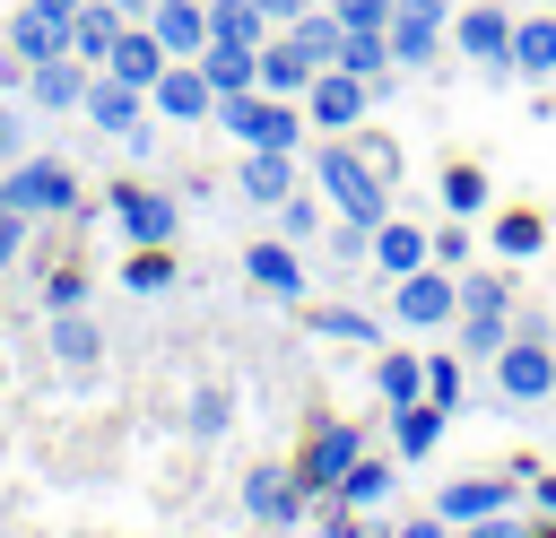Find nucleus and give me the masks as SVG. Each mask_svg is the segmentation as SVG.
<instances>
[{"label":"nucleus","mask_w":556,"mask_h":538,"mask_svg":"<svg viewBox=\"0 0 556 538\" xmlns=\"http://www.w3.org/2000/svg\"><path fill=\"white\" fill-rule=\"evenodd\" d=\"M122 26H130V17H122V9H113V0H87V9H78V17H70V52H78V61H87V69H104V52H113V43H122Z\"/></svg>","instance_id":"nucleus-27"},{"label":"nucleus","mask_w":556,"mask_h":538,"mask_svg":"<svg viewBox=\"0 0 556 538\" xmlns=\"http://www.w3.org/2000/svg\"><path fill=\"white\" fill-rule=\"evenodd\" d=\"M391 17H426V26H452V0H391Z\"/></svg>","instance_id":"nucleus-46"},{"label":"nucleus","mask_w":556,"mask_h":538,"mask_svg":"<svg viewBox=\"0 0 556 538\" xmlns=\"http://www.w3.org/2000/svg\"><path fill=\"white\" fill-rule=\"evenodd\" d=\"M486 382H495L504 417H521V408H547V399H556V338H547V330H513V338L495 347Z\"/></svg>","instance_id":"nucleus-2"},{"label":"nucleus","mask_w":556,"mask_h":538,"mask_svg":"<svg viewBox=\"0 0 556 538\" xmlns=\"http://www.w3.org/2000/svg\"><path fill=\"white\" fill-rule=\"evenodd\" d=\"M148 26H156V43H165L174 61H200V43H208V0H148Z\"/></svg>","instance_id":"nucleus-21"},{"label":"nucleus","mask_w":556,"mask_h":538,"mask_svg":"<svg viewBox=\"0 0 556 538\" xmlns=\"http://www.w3.org/2000/svg\"><path fill=\"white\" fill-rule=\"evenodd\" d=\"M391 538H452V521H443V512H417V521H400Z\"/></svg>","instance_id":"nucleus-48"},{"label":"nucleus","mask_w":556,"mask_h":538,"mask_svg":"<svg viewBox=\"0 0 556 538\" xmlns=\"http://www.w3.org/2000/svg\"><path fill=\"white\" fill-rule=\"evenodd\" d=\"M530 486V460H504V469H478V477H452L434 495V512L460 529V521H486V512H513V495Z\"/></svg>","instance_id":"nucleus-8"},{"label":"nucleus","mask_w":556,"mask_h":538,"mask_svg":"<svg viewBox=\"0 0 556 538\" xmlns=\"http://www.w3.org/2000/svg\"><path fill=\"white\" fill-rule=\"evenodd\" d=\"M87 295H96V278H87L78 260H61V269L43 278V295H35V304H43V321H52V312H87Z\"/></svg>","instance_id":"nucleus-37"},{"label":"nucleus","mask_w":556,"mask_h":538,"mask_svg":"<svg viewBox=\"0 0 556 538\" xmlns=\"http://www.w3.org/2000/svg\"><path fill=\"white\" fill-rule=\"evenodd\" d=\"M313 191H321L339 217H356V226H382V217H391V182H382V174L356 156V139H339V130L313 148Z\"/></svg>","instance_id":"nucleus-1"},{"label":"nucleus","mask_w":556,"mask_h":538,"mask_svg":"<svg viewBox=\"0 0 556 538\" xmlns=\"http://www.w3.org/2000/svg\"><path fill=\"white\" fill-rule=\"evenodd\" d=\"M434 200H443L452 217H486V165H478V156H443Z\"/></svg>","instance_id":"nucleus-28"},{"label":"nucleus","mask_w":556,"mask_h":538,"mask_svg":"<svg viewBox=\"0 0 556 538\" xmlns=\"http://www.w3.org/2000/svg\"><path fill=\"white\" fill-rule=\"evenodd\" d=\"M304 503H313V495L295 486V469H278V460L243 469V521H261V529H295Z\"/></svg>","instance_id":"nucleus-12"},{"label":"nucleus","mask_w":556,"mask_h":538,"mask_svg":"<svg viewBox=\"0 0 556 538\" xmlns=\"http://www.w3.org/2000/svg\"><path fill=\"white\" fill-rule=\"evenodd\" d=\"M452 538H521V529H513V521H504V512H486V521H460V529H452Z\"/></svg>","instance_id":"nucleus-49"},{"label":"nucleus","mask_w":556,"mask_h":538,"mask_svg":"<svg viewBox=\"0 0 556 538\" xmlns=\"http://www.w3.org/2000/svg\"><path fill=\"white\" fill-rule=\"evenodd\" d=\"M87 78H96V69H87L78 52L35 61V69H26V113H78V104H87Z\"/></svg>","instance_id":"nucleus-16"},{"label":"nucleus","mask_w":556,"mask_h":538,"mask_svg":"<svg viewBox=\"0 0 556 538\" xmlns=\"http://www.w3.org/2000/svg\"><path fill=\"white\" fill-rule=\"evenodd\" d=\"M78 113H87L96 130H113V139H130L139 156L156 148V130H148V95H139V87H122V78H104V69L87 78V104H78Z\"/></svg>","instance_id":"nucleus-11"},{"label":"nucleus","mask_w":556,"mask_h":538,"mask_svg":"<svg viewBox=\"0 0 556 538\" xmlns=\"http://www.w3.org/2000/svg\"><path fill=\"white\" fill-rule=\"evenodd\" d=\"M374 399H382V408L426 399V356H417V347H382V356H374Z\"/></svg>","instance_id":"nucleus-30"},{"label":"nucleus","mask_w":556,"mask_h":538,"mask_svg":"<svg viewBox=\"0 0 556 538\" xmlns=\"http://www.w3.org/2000/svg\"><path fill=\"white\" fill-rule=\"evenodd\" d=\"M26 156V95H0V165Z\"/></svg>","instance_id":"nucleus-43"},{"label":"nucleus","mask_w":556,"mask_h":538,"mask_svg":"<svg viewBox=\"0 0 556 538\" xmlns=\"http://www.w3.org/2000/svg\"><path fill=\"white\" fill-rule=\"evenodd\" d=\"M426 260H434V226H417V217H382L374 226V269L382 278H408Z\"/></svg>","instance_id":"nucleus-19"},{"label":"nucleus","mask_w":556,"mask_h":538,"mask_svg":"<svg viewBox=\"0 0 556 538\" xmlns=\"http://www.w3.org/2000/svg\"><path fill=\"white\" fill-rule=\"evenodd\" d=\"M252 9H261V17H269V26H295V17H304V9H313V0H252Z\"/></svg>","instance_id":"nucleus-50"},{"label":"nucleus","mask_w":556,"mask_h":538,"mask_svg":"<svg viewBox=\"0 0 556 538\" xmlns=\"http://www.w3.org/2000/svg\"><path fill=\"white\" fill-rule=\"evenodd\" d=\"M521 495H530V503L556 521V469H530V486H521Z\"/></svg>","instance_id":"nucleus-47"},{"label":"nucleus","mask_w":556,"mask_h":538,"mask_svg":"<svg viewBox=\"0 0 556 538\" xmlns=\"http://www.w3.org/2000/svg\"><path fill=\"white\" fill-rule=\"evenodd\" d=\"M434 260H443V269H469V260H478V243H469V217L434 226Z\"/></svg>","instance_id":"nucleus-42"},{"label":"nucleus","mask_w":556,"mask_h":538,"mask_svg":"<svg viewBox=\"0 0 556 538\" xmlns=\"http://www.w3.org/2000/svg\"><path fill=\"white\" fill-rule=\"evenodd\" d=\"M426 399H443V408H460V399H469V373H460V356H426Z\"/></svg>","instance_id":"nucleus-40"},{"label":"nucleus","mask_w":556,"mask_h":538,"mask_svg":"<svg viewBox=\"0 0 556 538\" xmlns=\"http://www.w3.org/2000/svg\"><path fill=\"white\" fill-rule=\"evenodd\" d=\"M348 139H356V156H365V165H374V174H382V182H400V148H391V139H382V130H365V121H356V130H348Z\"/></svg>","instance_id":"nucleus-41"},{"label":"nucleus","mask_w":556,"mask_h":538,"mask_svg":"<svg viewBox=\"0 0 556 538\" xmlns=\"http://www.w3.org/2000/svg\"><path fill=\"white\" fill-rule=\"evenodd\" d=\"M104 217L122 226V243H174L182 234V200L174 191H148V182H113L104 191Z\"/></svg>","instance_id":"nucleus-7"},{"label":"nucleus","mask_w":556,"mask_h":538,"mask_svg":"<svg viewBox=\"0 0 556 538\" xmlns=\"http://www.w3.org/2000/svg\"><path fill=\"white\" fill-rule=\"evenodd\" d=\"M321 208H330V200L287 191V200H278V234H287V243H313V234H321Z\"/></svg>","instance_id":"nucleus-39"},{"label":"nucleus","mask_w":556,"mask_h":538,"mask_svg":"<svg viewBox=\"0 0 556 538\" xmlns=\"http://www.w3.org/2000/svg\"><path fill=\"white\" fill-rule=\"evenodd\" d=\"M391 61H400V69L443 61V26H426V17H391Z\"/></svg>","instance_id":"nucleus-35"},{"label":"nucleus","mask_w":556,"mask_h":538,"mask_svg":"<svg viewBox=\"0 0 556 538\" xmlns=\"http://www.w3.org/2000/svg\"><path fill=\"white\" fill-rule=\"evenodd\" d=\"M321 9H339V26H382L391 35V0H321Z\"/></svg>","instance_id":"nucleus-45"},{"label":"nucleus","mask_w":556,"mask_h":538,"mask_svg":"<svg viewBox=\"0 0 556 538\" xmlns=\"http://www.w3.org/2000/svg\"><path fill=\"white\" fill-rule=\"evenodd\" d=\"M35 9H43V17H61V26H70V17H78V9H87V0H35Z\"/></svg>","instance_id":"nucleus-51"},{"label":"nucleus","mask_w":556,"mask_h":538,"mask_svg":"<svg viewBox=\"0 0 556 538\" xmlns=\"http://www.w3.org/2000/svg\"><path fill=\"white\" fill-rule=\"evenodd\" d=\"M226 425H235V390H226V382H200V390L182 399V434H191V443H226Z\"/></svg>","instance_id":"nucleus-32"},{"label":"nucleus","mask_w":556,"mask_h":538,"mask_svg":"<svg viewBox=\"0 0 556 538\" xmlns=\"http://www.w3.org/2000/svg\"><path fill=\"white\" fill-rule=\"evenodd\" d=\"M356 451H365V425H348V417H313L287 469H295V486H304V495H330V486L348 477V460H356Z\"/></svg>","instance_id":"nucleus-5"},{"label":"nucleus","mask_w":556,"mask_h":538,"mask_svg":"<svg viewBox=\"0 0 556 538\" xmlns=\"http://www.w3.org/2000/svg\"><path fill=\"white\" fill-rule=\"evenodd\" d=\"M0 191H9L26 217H70V208H78V174H70V156H43V148H26L17 165H0Z\"/></svg>","instance_id":"nucleus-4"},{"label":"nucleus","mask_w":556,"mask_h":538,"mask_svg":"<svg viewBox=\"0 0 556 538\" xmlns=\"http://www.w3.org/2000/svg\"><path fill=\"white\" fill-rule=\"evenodd\" d=\"M26 226H35V217H26V208L0 191V269H17V252H26Z\"/></svg>","instance_id":"nucleus-44"},{"label":"nucleus","mask_w":556,"mask_h":538,"mask_svg":"<svg viewBox=\"0 0 556 538\" xmlns=\"http://www.w3.org/2000/svg\"><path fill=\"white\" fill-rule=\"evenodd\" d=\"M148 113H156V121H174V130H191V121H208V113H217V87L200 78V61H165V78L148 87Z\"/></svg>","instance_id":"nucleus-13"},{"label":"nucleus","mask_w":556,"mask_h":538,"mask_svg":"<svg viewBox=\"0 0 556 538\" xmlns=\"http://www.w3.org/2000/svg\"><path fill=\"white\" fill-rule=\"evenodd\" d=\"M200 78H208L217 95H243V87H261V52H252V43L208 35V43H200Z\"/></svg>","instance_id":"nucleus-25"},{"label":"nucleus","mask_w":556,"mask_h":538,"mask_svg":"<svg viewBox=\"0 0 556 538\" xmlns=\"http://www.w3.org/2000/svg\"><path fill=\"white\" fill-rule=\"evenodd\" d=\"M513 78H556V17H513Z\"/></svg>","instance_id":"nucleus-33"},{"label":"nucleus","mask_w":556,"mask_h":538,"mask_svg":"<svg viewBox=\"0 0 556 538\" xmlns=\"http://www.w3.org/2000/svg\"><path fill=\"white\" fill-rule=\"evenodd\" d=\"M374 113V78H356V69H313V87H304V121L313 130H356Z\"/></svg>","instance_id":"nucleus-10"},{"label":"nucleus","mask_w":556,"mask_h":538,"mask_svg":"<svg viewBox=\"0 0 556 538\" xmlns=\"http://www.w3.org/2000/svg\"><path fill=\"white\" fill-rule=\"evenodd\" d=\"M486 252L495 260H539L547 252V217L539 208H495L486 217Z\"/></svg>","instance_id":"nucleus-26"},{"label":"nucleus","mask_w":556,"mask_h":538,"mask_svg":"<svg viewBox=\"0 0 556 538\" xmlns=\"http://www.w3.org/2000/svg\"><path fill=\"white\" fill-rule=\"evenodd\" d=\"M313 69H321V61H313V52H304V43L287 35V26H278V35L261 43V95H295V104H304Z\"/></svg>","instance_id":"nucleus-20"},{"label":"nucleus","mask_w":556,"mask_h":538,"mask_svg":"<svg viewBox=\"0 0 556 538\" xmlns=\"http://www.w3.org/2000/svg\"><path fill=\"white\" fill-rule=\"evenodd\" d=\"M165 61H174V52L156 43V26H148V17H130V26H122V43L104 52V78H122V87H139V95H148V87L165 78Z\"/></svg>","instance_id":"nucleus-15"},{"label":"nucleus","mask_w":556,"mask_h":538,"mask_svg":"<svg viewBox=\"0 0 556 538\" xmlns=\"http://www.w3.org/2000/svg\"><path fill=\"white\" fill-rule=\"evenodd\" d=\"M521 538H556V521H547V512H539V521H530V529H521Z\"/></svg>","instance_id":"nucleus-52"},{"label":"nucleus","mask_w":556,"mask_h":538,"mask_svg":"<svg viewBox=\"0 0 556 538\" xmlns=\"http://www.w3.org/2000/svg\"><path fill=\"white\" fill-rule=\"evenodd\" d=\"M43 338H52V364H61L70 382H96V373H104V330H96L87 312H52Z\"/></svg>","instance_id":"nucleus-17"},{"label":"nucleus","mask_w":556,"mask_h":538,"mask_svg":"<svg viewBox=\"0 0 556 538\" xmlns=\"http://www.w3.org/2000/svg\"><path fill=\"white\" fill-rule=\"evenodd\" d=\"M217 130H235L243 148H278V156H295L304 148V104L295 95H261V87H243V95H217V113H208Z\"/></svg>","instance_id":"nucleus-3"},{"label":"nucleus","mask_w":556,"mask_h":538,"mask_svg":"<svg viewBox=\"0 0 556 538\" xmlns=\"http://www.w3.org/2000/svg\"><path fill=\"white\" fill-rule=\"evenodd\" d=\"M452 52H460V61H478L486 78H513V17H504L495 0L452 9Z\"/></svg>","instance_id":"nucleus-9"},{"label":"nucleus","mask_w":556,"mask_h":538,"mask_svg":"<svg viewBox=\"0 0 556 538\" xmlns=\"http://www.w3.org/2000/svg\"><path fill=\"white\" fill-rule=\"evenodd\" d=\"M9 52H17L26 69H35V61H61V52H70V26L43 17L35 0H17V9H9Z\"/></svg>","instance_id":"nucleus-22"},{"label":"nucleus","mask_w":556,"mask_h":538,"mask_svg":"<svg viewBox=\"0 0 556 538\" xmlns=\"http://www.w3.org/2000/svg\"><path fill=\"white\" fill-rule=\"evenodd\" d=\"M443 425H452L443 399H400V408H391V451H400V460H426V451L443 443Z\"/></svg>","instance_id":"nucleus-24"},{"label":"nucleus","mask_w":556,"mask_h":538,"mask_svg":"<svg viewBox=\"0 0 556 538\" xmlns=\"http://www.w3.org/2000/svg\"><path fill=\"white\" fill-rule=\"evenodd\" d=\"M391 486H400V451H391V460L356 451V460H348V477H339L321 503H330V512H374V503H391Z\"/></svg>","instance_id":"nucleus-18"},{"label":"nucleus","mask_w":556,"mask_h":538,"mask_svg":"<svg viewBox=\"0 0 556 538\" xmlns=\"http://www.w3.org/2000/svg\"><path fill=\"white\" fill-rule=\"evenodd\" d=\"M452 338H460V356L495 364V347L513 338V312H460V321H452Z\"/></svg>","instance_id":"nucleus-36"},{"label":"nucleus","mask_w":556,"mask_h":538,"mask_svg":"<svg viewBox=\"0 0 556 538\" xmlns=\"http://www.w3.org/2000/svg\"><path fill=\"white\" fill-rule=\"evenodd\" d=\"M243 278H252L261 295H278V304H304V243H287V234L243 243Z\"/></svg>","instance_id":"nucleus-14"},{"label":"nucleus","mask_w":556,"mask_h":538,"mask_svg":"<svg viewBox=\"0 0 556 538\" xmlns=\"http://www.w3.org/2000/svg\"><path fill=\"white\" fill-rule=\"evenodd\" d=\"M208 35H226V43H252V52H261L278 26H269L252 0H208Z\"/></svg>","instance_id":"nucleus-34"},{"label":"nucleus","mask_w":556,"mask_h":538,"mask_svg":"<svg viewBox=\"0 0 556 538\" xmlns=\"http://www.w3.org/2000/svg\"><path fill=\"white\" fill-rule=\"evenodd\" d=\"M304 330L313 338H339V347H382V321L356 312V304H304Z\"/></svg>","instance_id":"nucleus-29"},{"label":"nucleus","mask_w":556,"mask_h":538,"mask_svg":"<svg viewBox=\"0 0 556 538\" xmlns=\"http://www.w3.org/2000/svg\"><path fill=\"white\" fill-rule=\"evenodd\" d=\"M460 278V312H513V278L504 269H452Z\"/></svg>","instance_id":"nucleus-38"},{"label":"nucleus","mask_w":556,"mask_h":538,"mask_svg":"<svg viewBox=\"0 0 556 538\" xmlns=\"http://www.w3.org/2000/svg\"><path fill=\"white\" fill-rule=\"evenodd\" d=\"M113 278H122V286H130V295H165V286H174V278H182V269H174V243H130V252H122V269H113Z\"/></svg>","instance_id":"nucleus-31"},{"label":"nucleus","mask_w":556,"mask_h":538,"mask_svg":"<svg viewBox=\"0 0 556 538\" xmlns=\"http://www.w3.org/2000/svg\"><path fill=\"white\" fill-rule=\"evenodd\" d=\"M235 191H243L252 208H278V200L295 191V156H278V148H243V165H235Z\"/></svg>","instance_id":"nucleus-23"},{"label":"nucleus","mask_w":556,"mask_h":538,"mask_svg":"<svg viewBox=\"0 0 556 538\" xmlns=\"http://www.w3.org/2000/svg\"><path fill=\"white\" fill-rule=\"evenodd\" d=\"M391 321H400V330H452V321H460V278H452L443 260L391 278Z\"/></svg>","instance_id":"nucleus-6"}]
</instances>
